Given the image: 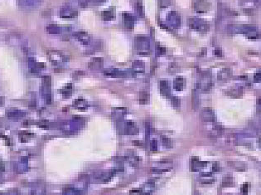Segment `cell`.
I'll use <instances>...</instances> for the list:
<instances>
[{
    "mask_svg": "<svg viewBox=\"0 0 261 195\" xmlns=\"http://www.w3.org/2000/svg\"><path fill=\"white\" fill-rule=\"evenodd\" d=\"M212 86L211 82V74L210 71H202L200 76V81L197 84V87L202 91V92L210 91Z\"/></svg>",
    "mask_w": 261,
    "mask_h": 195,
    "instance_id": "obj_1",
    "label": "cell"
},
{
    "mask_svg": "<svg viewBox=\"0 0 261 195\" xmlns=\"http://www.w3.org/2000/svg\"><path fill=\"white\" fill-rule=\"evenodd\" d=\"M188 25L191 29L202 33L209 31L210 28L209 24L206 21L199 19H190L188 20Z\"/></svg>",
    "mask_w": 261,
    "mask_h": 195,
    "instance_id": "obj_2",
    "label": "cell"
},
{
    "mask_svg": "<svg viewBox=\"0 0 261 195\" xmlns=\"http://www.w3.org/2000/svg\"><path fill=\"white\" fill-rule=\"evenodd\" d=\"M211 7V4L205 0H196L193 3V8L197 13H205L208 11Z\"/></svg>",
    "mask_w": 261,
    "mask_h": 195,
    "instance_id": "obj_3",
    "label": "cell"
},
{
    "mask_svg": "<svg viewBox=\"0 0 261 195\" xmlns=\"http://www.w3.org/2000/svg\"><path fill=\"white\" fill-rule=\"evenodd\" d=\"M202 121L206 122H212L215 120V114L211 108H204L201 112Z\"/></svg>",
    "mask_w": 261,
    "mask_h": 195,
    "instance_id": "obj_4",
    "label": "cell"
},
{
    "mask_svg": "<svg viewBox=\"0 0 261 195\" xmlns=\"http://www.w3.org/2000/svg\"><path fill=\"white\" fill-rule=\"evenodd\" d=\"M231 76H232L231 70L229 69V68H224V69H222L219 71V73L217 75V79H218V81H225L227 80L230 79Z\"/></svg>",
    "mask_w": 261,
    "mask_h": 195,
    "instance_id": "obj_5",
    "label": "cell"
},
{
    "mask_svg": "<svg viewBox=\"0 0 261 195\" xmlns=\"http://www.w3.org/2000/svg\"><path fill=\"white\" fill-rule=\"evenodd\" d=\"M240 5L245 7V9H247V11H249L258 7L259 4L257 0H240Z\"/></svg>",
    "mask_w": 261,
    "mask_h": 195,
    "instance_id": "obj_6",
    "label": "cell"
},
{
    "mask_svg": "<svg viewBox=\"0 0 261 195\" xmlns=\"http://www.w3.org/2000/svg\"><path fill=\"white\" fill-rule=\"evenodd\" d=\"M77 15V12L74 11L71 8H63L61 10V17L66 18V19H71L74 18Z\"/></svg>",
    "mask_w": 261,
    "mask_h": 195,
    "instance_id": "obj_7",
    "label": "cell"
},
{
    "mask_svg": "<svg viewBox=\"0 0 261 195\" xmlns=\"http://www.w3.org/2000/svg\"><path fill=\"white\" fill-rule=\"evenodd\" d=\"M103 66V59L102 58H94L89 63V68L91 70H98Z\"/></svg>",
    "mask_w": 261,
    "mask_h": 195,
    "instance_id": "obj_8",
    "label": "cell"
},
{
    "mask_svg": "<svg viewBox=\"0 0 261 195\" xmlns=\"http://www.w3.org/2000/svg\"><path fill=\"white\" fill-rule=\"evenodd\" d=\"M168 20L172 25H174V27H176V28H178L179 25H180V18L176 12L170 13L168 15Z\"/></svg>",
    "mask_w": 261,
    "mask_h": 195,
    "instance_id": "obj_9",
    "label": "cell"
},
{
    "mask_svg": "<svg viewBox=\"0 0 261 195\" xmlns=\"http://www.w3.org/2000/svg\"><path fill=\"white\" fill-rule=\"evenodd\" d=\"M123 19H124V22L125 23V26L127 28H128L129 29H131V28H133L134 18H133L131 14H127V13L123 14Z\"/></svg>",
    "mask_w": 261,
    "mask_h": 195,
    "instance_id": "obj_10",
    "label": "cell"
},
{
    "mask_svg": "<svg viewBox=\"0 0 261 195\" xmlns=\"http://www.w3.org/2000/svg\"><path fill=\"white\" fill-rule=\"evenodd\" d=\"M74 37H77L83 44H89L90 42V37L87 35L86 33H75Z\"/></svg>",
    "mask_w": 261,
    "mask_h": 195,
    "instance_id": "obj_11",
    "label": "cell"
},
{
    "mask_svg": "<svg viewBox=\"0 0 261 195\" xmlns=\"http://www.w3.org/2000/svg\"><path fill=\"white\" fill-rule=\"evenodd\" d=\"M228 164L233 169H235L237 171H245V169H246L245 164H244L242 162H230Z\"/></svg>",
    "mask_w": 261,
    "mask_h": 195,
    "instance_id": "obj_12",
    "label": "cell"
},
{
    "mask_svg": "<svg viewBox=\"0 0 261 195\" xmlns=\"http://www.w3.org/2000/svg\"><path fill=\"white\" fill-rule=\"evenodd\" d=\"M192 102H193V108L194 110H197L199 106V96L197 89L195 88L193 90V96H192Z\"/></svg>",
    "mask_w": 261,
    "mask_h": 195,
    "instance_id": "obj_13",
    "label": "cell"
},
{
    "mask_svg": "<svg viewBox=\"0 0 261 195\" xmlns=\"http://www.w3.org/2000/svg\"><path fill=\"white\" fill-rule=\"evenodd\" d=\"M184 85H185V79L183 78L178 77V78H176V80L174 81V88L176 91H183Z\"/></svg>",
    "mask_w": 261,
    "mask_h": 195,
    "instance_id": "obj_14",
    "label": "cell"
},
{
    "mask_svg": "<svg viewBox=\"0 0 261 195\" xmlns=\"http://www.w3.org/2000/svg\"><path fill=\"white\" fill-rule=\"evenodd\" d=\"M149 101V95L146 91H141L139 93V102L140 104H148Z\"/></svg>",
    "mask_w": 261,
    "mask_h": 195,
    "instance_id": "obj_15",
    "label": "cell"
},
{
    "mask_svg": "<svg viewBox=\"0 0 261 195\" xmlns=\"http://www.w3.org/2000/svg\"><path fill=\"white\" fill-rule=\"evenodd\" d=\"M24 113L18 110H14V111H10L8 112V116L11 117V118H19V117H23L24 116Z\"/></svg>",
    "mask_w": 261,
    "mask_h": 195,
    "instance_id": "obj_16",
    "label": "cell"
},
{
    "mask_svg": "<svg viewBox=\"0 0 261 195\" xmlns=\"http://www.w3.org/2000/svg\"><path fill=\"white\" fill-rule=\"evenodd\" d=\"M233 184H234V181L232 177L226 176L223 179V181H222V187H225V188L231 187V186H233Z\"/></svg>",
    "mask_w": 261,
    "mask_h": 195,
    "instance_id": "obj_17",
    "label": "cell"
},
{
    "mask_svg": "<svg viewBox=\"0 0 261 195\" xmlns=\"http://www.w3.org/2000/svg\"><path fill=\"white\" fill-rule=\"evenodd\" d=\"M47 32L49 33H51V34H57L61 32V28L56 25L51 24L47 27Z\"/></svg>",
    "mask_w": 261,
    "mask_h": 195,
    "instance_id": "obj_18",
    "label": "cell"
},
{
    "mask_svg": "<svg viewBox=\"0 0 261 195\" xmlns=\"http://www.w3.org/2000/svg\"><path fill=\"white\" fill-rule=\"evenodd\" d=\"M22 4L27 5V6H32V5H36L41 2L42 0H19Z\"/></svg>",
    "mask_w": 261,
    "mask_h": 195,
    "instance_id": "obj_19",
    "label": "cell"
},
{
    "mask_svg": "<svg viewBox=\"0 0 261 195\" xmlns=\"http://www.w3.org/2000/svg\"><path fill=\"white\" fill-rule=\"evenodd\" d=\"M161 87V92L164 94L165 96H167L168 94V82L166 81H162L160 83Z\"/></svg>",
    "mask_w": 261,
    "mask_h": 195,
    "instance_id": "obj_20",
    "label": "cell"
},
{
    "mask_svg": "<svg viewBox=\"0 0 261 195\" xmlns=\"http://www.w3.org/2000/svg\"><path fill=\"white\" fill-rule=\"evenodd\" d=\"M103 18L105 20H111L115 18V14L112 10H108V11H105L103 13Z\"/></svg>",
    "mask_w": 261,
    "mask_h": 195,
    "instance_id": "obj_21",
    "label": "cell"
},
{
    "mask_svg": "<svg viewBox=\"0 0 261 195\" xmlns=\"http://www.w3.org/2000/svg\"><path fill=\"white\" fill-rule=\"evenodd\" d=\"M71 91H72V89H71V85L69 84L66 88L62 89L61 92H62V94L64 95L65 96H69L71 95Z\"/></svg>",
    "mask_w": 261,
    "mask_h": 195,
    "instance_id": "obj_22",
    "label": "cell"
},
{
    "mask_svg": "<svg viewBox=\"0 0 261 195\" xmlns=\"http://www.w3.org/2000/svg\"><path fill=\"white\" fill-rule=\"evenodd\" d=\"M133 68H137L138 71H143V65L141 61H135L133 63Z\"/></svg>",
    "mask_w": 261,
    "mask_h": 195,
    "instance_id": "obj_23",
    "label": "cell"
},
{
    "mask_svg": "<svg viewBox=\"0 0 261 195\" xmlns=\"http://www.w3.org/2000/svg\"><path fill=\"white\" fill-rule=\"evenodd\" d=\"M136 10H137L138 14L140 16V17H143V5L140 2H137L136 4Z\"/></svg>",
    "mask_w": 261,
    "mask_h": 195,
    "instance_id": "obj_24",
    "label": "cell"
},
{
    "mask_svg": "<svg viewBox=\"0 0 261 195\" xmlns=\"http://www.w3.org/2000/svg\"><path fill=\"white\" fill-rule=\"evenodd\" d=\"M172 103L174 107L179 108L180 107V100L178 97H172Z\"/></svg>",
    "mask_w": 261,
    "mask_h": 195,
    "instance_id": "obj_25",
    "label": "cell"
},
{
    "mask_svg": "<svg viewBox=\"0 0 261 195\" xmlns=\"http://www.w3.org/2000/svg\"><path fill=\"white\" fill-rule=\"evenodd\" d=\"M256 108H257V113H258V114H261V96L257 99Z\"/></svg>",
    "mask_w": 261,
    "mask_h": 195,
    "instance_id": "obj_26",
    "label": "cell"
},
{
    "mask_svg": "<svg viewBox=\"0 0 261 195\" xmlns=\"http://www.w3.org/2000/svg\"><path fill=\"white\" fill-rule=\"evenodd\" d=\"M165 53V48L164 47H161V46H158L157 47V54L158 55H163Z\"/></svg>",
    "mask_w": 261,
    "mask_h": 195,
    "instance_id": "obj_27",
    "label": "cell"
},
{
    "mask_svg": "<svg viewBox=\"0 0 261 195\" xmlns=\"http://www.w3.org/2000/svg\"><path fill=\"white\" fill-rule=\"evenodd\" d=\"M214 53H215V55L216 56H222V51L220 50V48H216L215 49V51H214Z\"/></svg>",
    "mask_w": 261,
    "mask_h": 195,
    "instance_id": "obj_28",
    "label": "cell"
},
{
    "mask_svg": "<svg viewBox=\"0 0 261 195\" xmlns=\"http://www.w3.org/2000/svg\"><path fill=\"white\" fill-rule=\"evenodd\" d=\"M159 1H160V4L162 5H163V6H167V5H168L170 4V2H171V1H170V0H159Z\"/></svg>",
    "mask_w": 261,
    "mask_h": 195,
    "instance_id": "obj_29",
    "label": "cell"
},
{
    "mask_svg": "<svg viewBox=\"0 0 261 195\" xmlns=\"http://www.w3.org/2000/svg\"><path fill=\"white\" fill-rule=\"evenodd\" d=\"M213 170L214 171H219L220 170V166H219L218 163H215V164H213Z\"/></svg>",
    "mask_w": 261,
    "mask_h": 195,
    "instance_id": "obj_30",
    "label": "cell"
},
{
    "mask_svg": "<svg viewBox=\"0 0 261 195\" xmlns=\"http://www.w3.org/2000/svg\"><path fill=\"white\" fill-rule=\"evenodd\" d=\"M255 80L257 81H261V71L260 72H258V73L255 74Z\"/></svg>",
    "mask_w": 261,
    "mask_h": 195,
    "instance_id": "obj_31",
    "label": "cell"
},
{
    "mask_svg": "<svg viewBox=\"0 0 261 195\" xmlns=\"http://www.w3.org/2000/svg\"><path fill=\"white\" fill-rule=\"evenodd\" d=\"M52 101V100H51V94H47L46 95V103L47 104H51Z\"/></svg>",
    "mask_w": 261,
    "mask_h": 195,
    "instance_id": "obj_32",
    "label": "cell"
},
{
    "mask_svg": "<svg viewBox=\"0 0 261 195\" xmlns=\"http://www.w3.org/2000/svg\"><path fill=\"white\" fill-rule=\"evenodd\" d=\"M242 192L244 194H246L248 192V185L245 184H244L243 186V189H242Z\"/></svg>",
    "mask_w": 261,
    "mask_h": 195,
    "instance_id": "obj_33",
    "label": "cell"
},
{
    "mask_svg": "<svg viewBox=\"0 0 261 195\" xmlns=\"http://www.w3.org/2000/svg\"><path fill=\"white\" fill-rule=\"evenodd\" d=\"M140 141H133V144H136V145H142L141 143H139Z\"/></svg>",
    "mask_w": 261,
    "mask_h": 195,
    "instance_id": "obj_34",
    "label": "cell"
},
{
    "mask_svg": "<svg viewBox=\"0 0 261 195\" xmlns=\"http://www.w3.org/2000/svg\"><path fill=\"white\" fill-rule=\"evenodd\" d=\"M260 149H261V139H260Z\"/></svg>",
    "mask_w": 261,
    "mask_h": 195,
    "instance_id": "obj_35",
    "label": "cell"
},
{
    "mask_svg": "<svg viewBox=\"0 0 261 195\" xmlns=\"http://www.w3.org/2000/svg\"><path fill=\"white\" fill-rule=\"evenodd\" d=\"M100 1H101V2H104V1H106V0H100Z\"/></svg>",
    "mask_w": 261,
    "mask_h": 195,
    "instance_id": "obj_36",
    "label": "cell"
},
{
    "mask_svg": "<svg viewBox=\"0 0 261 195\" xmlns=\"http://www.w3.org/2000/svg\"><path fill=\"white\" fill-rule=\"evenodd\" d=\"M260 126H261V121H260Z\"/></svg>",
    "mask_w": 261,
    "mask_h": 195,
    "instance_id": "obj_37",
    "label": "cell"
}]
</instances>
